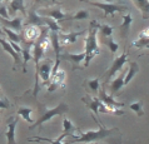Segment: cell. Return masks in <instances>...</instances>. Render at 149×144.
<instances>
[{"instance_id":"1","label":"cell","mask_w":149,"mask_h":144,"mask_svg":"<svg viewBox=\"0 0 149 144\" xmlns=\"http://www.w3.org/2000/svg\"><path fill=\"white\" fill-rule=\"evenodd\" d=\"M99 30V24L97 20H92L88 29V35L85 38V59H84V67L88 68L90 64V60L95 55L100 54V49L98 47L97 42V33Z\"/></svg>"},{"instance_id":"2","label":"cell","mask_w":149,"mask_h":144,"mask_svg":"<svg viewBox=\"0 0 149 144\" xmlns=\"http://www.w3.org/2000/svg\"><path fill=\"white\" fill-rule=\"evenodd\" d=\"M97 123L99 124L98 130H90V131H86V133H80L78 137L72 134L70 137L73 138V141H69V143H94V142L102 141V139H105L107 137H109L113 131L117 130V128L108 129V128H105V127L100 125L98 119H97Z\"/></svg>"},{"instance_id":"3","label":"cell","mask_w":149,"mask_h":144,"mask_svg":"<svg viewBox=\"0 0 149 144\" xmlns=\"http://www.w3.org/2000/svg\"><path fill=\"white\" fill-rule=\"evenodd\" d=\"M69 110V106L65 104V103H60L59 105H56L55 108H45L44 105H39V113H40V117L38 120H35L33 124H30L29 127V129H35L36 127H40L41 124H44V123H47L48 120H50L53 117H55V115H61L64 113H67Z\"/></svg>"},{"instance_id":"4","label":"cell","mask_w":149,"mask_h":144,"mask_svg":"<svg viewBox=\"0 0 149 144\" xmlns=\"http://www.w3.org/2000/svg\"><path fill=\"white\" fill-rule=\"evenodd\" d=\"M99 99H100L104 104L108 106L110 113H114V114H123L124 112L123 110H120V108H123L124 106V103H119L117 100H114L113 95H108V94L105 93V89L104 88H100V92H99Z\"/></svg>"},{"instance_id":"5","label":"cell","mask_w":149,"mask_h":144,"mask_svg":"<svg viewBox=\"0 0 149 144\" xmlns=\"http://www.w3.org/2000/svg\"><path fill=\"white\" fill-rule=\"evenodd\" d=\"M81 100H83V103H85V105L88 106L95 115H98L99 113H110L108 106H107L104 103L97 97L90 98V100H88V98H83Z\"/></svg>"},{"instance_id":"6","label":"cell","mask_w":149,"mask_h":144,"mask_svg":"<svg viewBox=\"0 0 149 144\" xmlns=\"http://www.w3.org/2000/svg\"><path fill=\"white\" fill-rule=\"evenodd\" d=\"M94 6L100 8V9L104 11V18L107 16H113L115 13H123V11H127L128 8L125 5H117V4H110V3H92Z\"/></svg>"},{"instance_id":"7","label":"cell","mask_w":149,"mask_h":144,"mask_svg":"<svg viewBox=\"0 0 149 144\" xmlns=\"http://www.w3.org/2000/svg\"><path fill=\"white\" fill-rule=\"evenodd\" d=\"M65 77H67L65 72L58 69V72L54 74V75L50 77V84L48 85V92L53 93V92H55V90L59 89V88H64V85H65Z\"/></svg>"},{"instance_id":"8","label":"cell","mask_w":149,"mask_h":144,"mask_svg":"<svg viewBox=\"0 0 149 144\" xmlns=\"http://www.w3.org/2000/svg\"><path fill=\"white\" fill-rule=\"evenodd\" d=\"M128 61V53L127 51H124L122 55H119V56H117L114 59V61H113V65H111V68L109 69L108 72H107V74H105V77L108 78V79H110V78H113L115 74H117L119 70H122V68H123V65L125 64Z\"/></svg>"},{"instance_id":"9","label":"cell","mask_w":149,"mask_h":144,"mask_svg":"<svg viewBox=\"0 0 149 144\" xmlns=\"http://www.w3.org/2000/svg\"><path fill=\"white\" fill-rule=\"evenodd\" d=\"M19 123V118L16 115H11L6 120V139L8 144H15V128Z\"/></svg>"},{"instance_id":"10","label":"cell","mask_w":149,"mask_h":144,"mask_svg":"<svg viewBox=\"0 0 149 144\" xmlns=\"http://www.w3.org/2000/svg\"><path fill=\"white\" fill-rule=\"evenodd\" d=\"M23 22H24V19L20 18V16H15V18L11 19V20H8L5 18H3V16L0 18V24H1V26H6V28H9L16 33H22Z\"/></svg>"},{"instance_id":"11","label":"cell","mask_w":149,"mask_h":144,"mask_svg":"<svg viewBox=\"0 0 149 144\" xmlns=\"http://www.w3.org/2000/svg\"><path fill=\"white\" fill-rule=\"evenodd\" d=\"M60 59L61 60H67L70 61L73 64V69H79L80 64L84 61L85 59V51L84 53H80V54H70V53H64V54H60Z\"/></svg>"},{"instance_id":"12","label":"cell","mask_w":149,"mask_h":144,"mask_svg":"<svg viewBox=\"0 0 149 144\" xmlns=\"http://www.w3.org/2000/svg\"><path fill=\"white\" fill-rule=\"evenodd\" d=\"M28 19H26V25H35V26H45V23H44V16H40L36 10L33 8L30 9V11L26 14Z\"/></svg>"},{"instance_id":"13","label":"cell","mask_w":149,"mask_h":144,"mask_svg":"<svg viewBox=\"0 0 149 144\" xmlns=\"http://www.w3.org/2000/svg\"><path fill=\"white\" fill-rule=\"evenodd\" d=\"M85 33V30L81 31H75V33H69V34H64V33L59 31V43L63 45H68V44H74L78 40L79 36H81Z\"/></svg>"},{"instance_id":"14","label":"cell","mask_w":149,"mask_h":144,"mask_svg":"<svg viewBox=\"0 0 149 144\" xmlns=\"http://www.w3.org/2000/svg\"><path fill=\"white\" fill-rule=\"evenodd\" d=\"M24 1L25 0H11L9 3V9H8V13H9V16H14L18 11H22V14L24 16H26V10L25 6H24Z\"/></svg>"},{"instance_id":"15","label":"cell","mask_w":149,"mask_h":144,"mask_svg":"<svg viewBox=\"0 0 149 144\" xmlns=\"http://www.w3.org/2000/svg\"><path fill=\"white\" fill-rule=\"evenodd\" d=\"M0 45H1V47H3L4 51H6L8 54H9V55H10V56L14 59V63H15V65L20 63V54H18V53H16V51L14 50V48L11 47L10 42H8V40H5V39L3 38V36H0Z\"/></svg>"},{"instance_id":"16","label":"cell","mask_w":149,"mask_h":144,"mask_svg":"<svg viewBox=\"0 0 149 144\" xmlns=\"http://www.w3.org/2000/svg\"><path fill=\"white\" fill-rule=\"evenodd\" d=\"M52 68V63H49V61H44L39 65V78L41 77L44 84H49V81H50Z\"/></svg>"},{"instance_id":"17","label":"cell","mask_w":149,"mask_h":144,"mask_svg":"<svg viewBox=\"0 0 149 144\" xmlns=\"http://www.w3.org/2000/svg\"><path fill=\"white\" fill-rule=\"evenodd\" d=\"M49 40H50V44L53 49H54L55 53V58L60 56V43H59V33L58 31H49Z\"/></svg>"},{"instance_id":"18","label":"cell","mask_w":149,"mask_h":144,"mask_svg":"<svg viewBox=\"0 0 149 144\" xmlns=\"http://www.w3.org/2000/svg\"><path fill=\"white\" fill-rule=\"evenodd\" d=\"M44 14H47L48 16H50L54 20L59 22H64V20H72V18L68 15H65L60 9H54V10H44Z\"/></svg>"},{"instance_id":"19","label":"cell","mask_w":149,"mask_h":144,"mask_svg":"<svg viewBox=\"0 0 149 144\" xmlns=\"http://www.w3.org/2000/svg\"><path fill=\"white\" fill-rule=\"evenodd\" d=\"M139 72V65L135 63V61H132L129 63V69H128V72L125 73V77H124V85L129 84L130 80L134 78L135 74H138Z\"/></svg>"},{"instance_id":"20","label":"cell","mask_w":149,"mask_h":144,"mask_svg":"<svg viewBox=\"0 0 149 144\" xmlns=\"http://www.w3.org/2000/svg\"><path fill=\"white\" fill-rule=\"evenodd\" d=\"M124 77H125V72H123L120 75H119L117 79H114L113 81L110 83V94L111 95H114L117 92H119L123 85H124Z\"/></svg>"},{"instance_id":"21","label":"cell","mask_w":149,"mask_h":144,"mask_svg":"<svg viewBox=\"0 0 149 144\" xmlns=\"http://www.w3.org/2000/svg\"><path fill=\"white\" fill-rule=\"evenodd\" d=\"M39 35H40V29H39V26L28 25V28L25 29V38L30 40L31 43H34L35 40L39 38Z\"/></svg>"},{"instance_id":"22","label":"cell","mask_w":149,"mask_h":144,"mask_svg":"<svg viewBox=\"0 0 149 144\" xmlns=\"http://www.w3.org/2000/svg\"><path fill=\"white\" fill-rule=\"evenodd\" d=\"M133 3L142 11L143 19H148L149 18V0H133Z\"/></svg>"},{"instance_id":"23","label":"cell","mask_w":149,"mask_h":144,"mask_svg":"<svg viewBox=\"0 0 149 144\" xmlns=\"http://www.w3.org/2000/svg\"><path fill=\"white\" fill-rule=\"evenodd\" d=\"M1 29H3L4 34L8 36V39H9L10 42H14V43H18V44H19L20 42H23V38H22V35H20L19 33L11 30V29L6 28V26H1Z\"/></svg>"},{"instance_id":"24","label":"cell","mask_w":149,"mask_h":144,"mask_svg":"<svg viewBox=\"0 0 149 144\" xmlns=\"http://www.w3.org/2000/svg\"><path fill=\"white\" fill-rule=\"evenodd\" d=\"M31 113H33V109L31 108H19L18 109V115H20L24 120L26 123H33V119H31Z\"/></svg>"},{"instance_id":"25","label":"cell","mask_w":149,"mask_h":144,"mask_svg":"<svg viewBox=\"0 0 149 144\" xmlns=\"http://www.w3.org/2000/svg\"><path fill=\"white\" fill-rule=\"evenodd\" d=\"M132 47L138 48V49H143V48H148L149 47V36H139L138 39H135L132 43Z\"/></svg>"},{"instance_id":"26","label":"cell","mask_w":149,"mask_h":144,"mask_svg":"<svg viewBox=\"0 0 149 144\" xmlns=\"http://www.w3.org/2000/svg\"><path fill=\"white\" fill-rule=\"evenodd\" d=\"M44 23H45V26H48L50 31H58V33L60 31L59 24H58L56 20H54L53 18L50 19L49 16H44Z\"/></svg>"},{"instance_id":"27","label":"cell","mask_w":149,"mask_h":144,"mask_svg":"<svg viewBox=\"0 0 149 144\" xmlns=\"http://www.w3.org/2000/svg\"><path fill=\"white\" fill-rule=\"evenodd\" d=\"M132 23H133V16H132V14H125L123 16V23L120 24V30L123 31L124 35L127 34V31Z\"/></svg>"},{"instance_id":"28","label":"cell","mask_w":149,"mask_h":144,"mask_svg":"<svg viewBox=\"0 0 149 144\" xmlns=\"http://www.w3.org/2000/svg\"><path fill=\"white\" fill-rule=\"evenodd\" d=\"M22 54H23V72L26 73V64L28 61L31 59V54H30V47H25L22 49Z\"/></svg>"},{"instance_id":"29","label":"cell","mask_w":149,"mask_h":144,"mask_svg":"<svg viewBox=\"0 0 149 144\" xmlns=\"http://www.w3.org/2000/svg\"><path fill=\"white\" fill-rule=\"evenodd\" d=\"M103 42L108 45L109 49H110V51L113 53V54H117V51H118V49H119V45L114 42V39L111 38V36H107V38L103 39Z\"/></svg>"},{"instance_id":"30","label":"cell","mask_w":149,"mask_h":144,"mask_svg":"<svg viewBox=\"0 0 149 144\" xmlns=\"http://www.w3.org/2000/svg\"><path fill=\"white\" fill-rule=\"evenodd\" d=\"M99 30H100V36L103 39L107 38V36H111V34H113V26L107 25V24L99 25Z\"/></svg>"},{"instance_id":"31","label":"cell","mask_w":149,"mask_h":144,"mask_svg":"<svg viewBox=\"0 0 149 144\" xmlns=\"http://www.w3.org/2000/svg\"><path fill=\"white\" fill-rule=\"evenodd\" d=\"M86 85H88L89 90H92V93L97 94L99 92V79L95 78V79H89L86 80Z\"/></svg>"},{"instance_id":"32","label":"cell","mask_w":149,"mask_h":144,"mask_svg":"<svg viewBox=\"0 0 149 144\" xmlns=\"http://www.w3.org/2000/svg\"><path fill=\"white\" fill-rule=\"evenodd\" d=\"M63 129H64V133H68V134H74V131H75V127L73 125V123L69 120V119H64L63 122Z\"/></svg>"},{"instance_id":"33","label":"cell","mask_w":149,"mask_h":144,"mask_svg":"<svg viewBox=\"0 0 149 144\" xmlns=\"http://www.w3.org/2000/svg\"><path fill=\"white\" fill-rule=\"evenodd\" d=\"M89 18H90V13L88 10H79L72 16V20H84Z\"/></svg>"},{"instance_id":"34","label":"cell","mask_w":149,"mask_h":144,"mask_svg":"<svg viewBox=\"0 0 149 144\" xmlns=\"http://www.w3.org/2000/svg\"><path fill=\"white\" fill-rule=\"evenodd\" d=\"M130 109L133 110V112H135L138 117H142V115L144 114V112H143V103L142 102H135V103H133V104H130Z\"/></svg>"},{"instance_id":"35","label":"cell","mask_w":149,"mask_h":144,"mask_svg":"<svg viewBox=\"0 0 149 144\" xmlns=\"http://www.w3.org/2000/svg\"><path fill=\"white\" fill-rule=\"evenodd\" d=\"M10 106V102L6 98H0V109H8Z\"/></svg>"},{"instance_id":"36","label":"cell","mask_w":149,"mask_h":144,"mask_svg":"<svg viewBox=\"0 0 149 144\" xmlns=\"http://www.w3.org/2000/svg\"><path fill=\"white\" fill-rule=\"evenodd\" d=\"M0 16H3V18L8 19L9 18V13H8V9L4 5H0Z\"/></svg>"},{"instance_id":"37","label":"cell","mask_w":149,"mask_h":144,"mask_svg":"<svg viewBox=\"0 0 149 144\" xmlns=\"http://www.w3.org/2000/svg\"><path fill=\"white\" fill-rule=\"evenodd\" d=\"M139 36H149V26L143 29V30L139 33Z\"/></svg>"},{"instance_id":"38","label":"cell","mask_w":149,"mask_h":144,"mask_svg":"<svg viewBox=\"0 0 149 144\" xmlns=\"http://www.w3.org/2000/svg\"><path fill=\"white\" fill-rule=\"evenodd\" d=\"M34 1L38 4V3H45V1H50V0H34Z\"/></svg>"},{"instance_id":"39","label":"cell","mask_w":149,"mask_h":144,"mask_svg":"<svg viewBox=\"0 0 149 144\" xmlns=\"http://www.w3.org/2000/svg\"><path fill=\"white\" fill-rule=\"evenodd\" d=\"M4 35V31H3V29H1V25H0V36H3Z\"/></svg>"},{"instance_id":"40","label":"cell","mask_w":149,"mask_h":144,"mask_svg":"<svg viewBox=\"0 0 149 144\" xmlns=\"http://www.w3.org/2000/svg\"><path fill=\"white\" fill-rule=\"evenodd\" d=\"M103 1H107V3H110L111 0H103Z\"/></svg>"},{"instance_id":"41","label":"cell","mask_w":149,"mask_h":144,"mask_svg":"<svg viewBox=\"0 0 149 144\" xmlns=\"http://www.w3.org/2000/svg\"><path fill=\"white\" fill-rule=\"evenodd\" d=\"M0 1H3V0H0Z\"/></svg>"},{"instance_id":"42","label":"cell","mask_w":149,"mask_h":144,"mask_svg":"<svg viewBox=\"0 0 149 144\" xmlns=\"http://www.w3.org/2000/svg\"><path fill=\"white\" fill-rule=\"evenodd\" d=\"M0 18H1V16H0Z\"/></svg>"},{"instance_id":"43","label":"cell","mask_w":149,"mask_h":144,"mask_svg":"<svg viewBox=\"0 0 149 144\" xmlns=\"http://www.w3.org/2000/svg\"><path fill=\"white\" fill-rule=\"evenodd\" d=\"M0 98H1V97H0Z\"/></svg>"}]
</instances>
